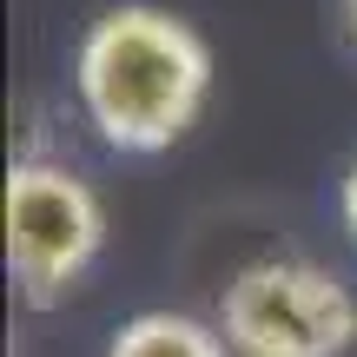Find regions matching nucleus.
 Here are the masks:
<instances>
[{"mask_svg":"<svg viewBox=\"0 0 357 357\" xmlns=\"http://www.w3.org/2000/svg\"><path fill=\"white\" fill-rule=\"evenodd\" d=\"M106 357H231L225 331L192 311H139L113 331Z\"/></svg>","mask_w":357,"mask_h":357,"instance_id":"obj_4","label":"nucleus"},{"mask_svg":"<svg viewBox=\"0 0 357 357\" xmlns=\"http://www.w3.org/2000/svg\"><path fill=\"white\" fill-rule=\"evenodd\" d=\"M106 252V205L60 159H13L7 172V271L33 311L60 305Z\"/></svg>","mask_w":357,"mask_h":357,"instance_id":"obj_3","label":"nucleus"},{"mask_svg":"<svg viewBox=\"0 0 357 357\" xmlns=\"http://www.w3.org/2000/svg\"><path fill=\"white\" fill-rule=\"evenodd\" d=\"M337 26H344V40H351V53H357V0H337Z\"/></svg>","mask_w":357,"mask_h":357,"instance_id":"obj_6","label":"nucleus"},{"mask_svg":"<svg viewBox=\"0 0 357 357\" xmlns=\"http://www.w3.org/2000/svg\"><path fill=\"white\" fill-rule=\"evenodd\" d=\"M73 93L86 126L113 153H166L212 100V47L192 20L126 0L79 33Z\"/></svg>","mask_w":357,"mask_h":357,"instance_id":"obj_1","label":"nucleus"},{"mask_svg":"<svg viewBox=\"0 0 357 357\" xmlns=\"http://www.w3.org/2000/svg\"><path fill=\"white\" fill-rule=\"evenodd\" d=\"M231 357H351L357 291L318 258H252L218 291Z\"/></svg>","mask_w":357,"mask_h":357,"instance_id":"obj_2","label":"nucleus"},{"mask_svg":"<svg viewBox=\"0 0 357 357\" xmlns=\"http://www.w3.org/2000/svg\"><path fill=\"white\" fill-rule=\"evenodd\" d=\"M337 212H344V231H351V245H357V159H351V172H344V192H337Z\"/></svg>","mask_w":357,"mask_h":357,"instance_id":"obj_5","label":"nucleus"}]
</instances>
